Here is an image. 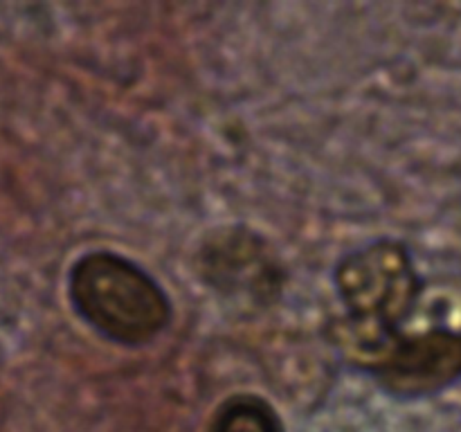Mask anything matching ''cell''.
Here are the masks:
<instances>
[{
    "label": "cell",
    "instance_id": "obj_3",
    "mask_svg": "<svg viewBox=\"0 0 461 432\" xmlns=\"http://www.w3.org/2000/svg\"><path fill=\"white\" fill-rule=\"evenodd\" d=\"M210 432H284V423L264 396L234 394L219 405Z\"/></svg>",
    "mask_w": 461,
    "mask_h": 432
},
{
    "label": "cell",
    "instance_id": "obj_1",
    "mask_svg": "<svg viewBox=\"0 0 461 432\" xmlns=\"http://www.w3.org/2000/svg\"><path fill=\"white\" fill-rule=\"evenodd\" d=\"M336 284L354 342L365 349V369L414 333L405 324L419 309L426 282L401 241L381 238L347 255L336 268Z\"/></svg>",
    "mask_w": 461,
    "mask_h": 432
},
{
    "label": "cell",
    "instance_id": "obj_2",
    "mask_svg": "<svg viewBox=\"0 0 461 432\" xmlns=\"http://www.w3.org/2000/svg\"><path fill=\"white\" fill-rule=\"evenodd\" d=\"M66 284L75 313L115 345H149L174 320L162 284L115 250L84 252L68 270Z\"/></svg>",
    "mask_w": 461,
    "mask_h": 432
}]
</instances>
